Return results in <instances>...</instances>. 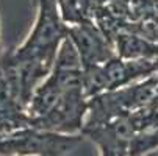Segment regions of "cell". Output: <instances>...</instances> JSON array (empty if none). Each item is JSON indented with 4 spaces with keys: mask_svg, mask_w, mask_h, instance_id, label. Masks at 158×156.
<instances>
[{
    "mask_svg": "<svg viewBox=\"0 0 158 156\" xmlns=\"http://www.w3.org/2000/svg\"><path fill=\"white\" fill-rule=\"evenodd\" d=\"M53 69L60 70V72H78V70H83L80 55H78L75 46L72 44V41L67 36L61 41L60 47L56 50L55 61H53Z\"/></svg>",
    "mask_w": 158,
    "mask_h": 156,
    "instance_id": "52a82bcc",
    "label": "cell"
},
{
    "mask_svg": "<svg viewBox=\"0 0 158 156\" xmlns=\"http://www.w3.org/2000/svg\"><path fill=\"white\" fill-rule=\"evenodd\" d=\"M88 114V98L83 91L64 92L58 105L49 114L28 122L30 128L58 134H81Z\"/></svg>",
    "mask_w": 158,
    "mask_h": 156,
    "instance_id": "3957f363",
    "label": "cell"
},
{
    "mask_svg": "<svg viewBox=\"0 0 158 156\" xmlns=\"http://www.w3.org/2000/svg\"><path fill=\"white\" fill-rule=\"evenodd\" d=\"M67 38L75 46L83 69L103 66L106 61L114 58V46L100 31L94 20L67 27Z\"/></svg>",
    "mask_w": 158,
    "mask_h": 156,
    "instance_id": "277c9868",
    "label": "cell"
},
{
    "mask_svg": "<svg viewBox=\"0 0 158 156\" xmlns=\"http://www.w3.org/2000/svg\"><path fill=\"white\" fill-rule=\"evenodd\" d=\"M103 72L106 77L108 91L121 89L135 78L141 75H149L158 69V61L150 59H122L119 56L111 58L103 66Z\"/></svg>",
    "mask_w": 158,
    "mask_h": 156,
    "instance_id": "5b68a950",
    "label": "cell"
},
{
    "mask_svg": "<svg viewBox=\"0 0 158 156\" xmlns=\"http://www.w3.org/2000/svg\"><path fill=\"white\" fill-rule=\"evenodd\" d=\"M38 14L31 33L25 42L16 50H11L14 58H55L61 41L67 36V25L63 22L58 0H36Z\"/></svg>",
    "mask_w": 158,
    "mask_h": 156,
    "instance_id": "7a4b0ae2",
    "label": "cell"
},
{
    "mask_svg": "<svg viewBox=\"0 0 158 156\" xmlns=\"http://www.w3.org/2000/svg\"><path fill=\"white\" fill-rule=\"evenodd\" d=\"M61 97H63V91L58 86L55 74L50 72V75L33 91V94L28 100V105L25 108L28 122L49 114L58 105Z\"/></svg>",
    "mask_w": 158,
    "mask_h": 156,
    "instance_id": "8992f818",
    "label": "cell"
},
{
    "mask_svg": "<svg viewBox=\"0 0 158 156\" xmlns=\"http://www.w3.org/2000/svg\"><path fill=\"white\" fill-rule=\"evenodd\" d=\"M81 141V134H58L25 126L0 133V156H64Z\"/></svg>",
    "mask_w": 158,
    "mask_h": 156,
    "instance_id": "6da1fadb",
    "label": "cell"
}]
</instances>
